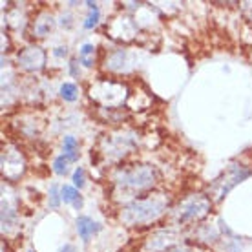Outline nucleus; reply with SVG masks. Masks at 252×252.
Listing matches in <instances>:
<instances>
[{
  "mask_svg": "<svg viewBox=\"0 0 252 252\" xmlns=\"http://www.w3.org/2000/svg\"><path fill=\"white\" fill-rule=\"evenodd\" d=\"M2 172H4V177H7V179H17L19 176H22L24 161H22L19 152H4V156H2Z\"/></svg>",
  "mask_w": 252,
  "mask_h": 252,
  "instance_id": "6",
  "label": "nucleus"
},
{
  "mask_svg": "<svg viewBox=\"0 0 252 252\" xmlns=\"http://www.w3.org/2000/svg\"><path fill=\"white\" fill-rule=\"evenodd\" d=\"M210 210V201L205 195H192L189 199H185L179 205V220L181 221H190V220H199Z\"/></svg>",
  "mask_w": 252,
  "mask_h": 252,
  "instance_id": "3",
  "label": "nucleus"
},
{
  "mask_svg": "<svg viewBox=\"0 0 252 252\" xmlns=\"http://www.w3.org/2000/svg\"><path fill=\"white\" fill-rule=\"evenodd\" d=\"M176 243V234L161 230V232H154L145 241V252H164L170 251Z\"/></svg>",
  "mask_w": 252,
  "mask_h": 252,
  "instance_id": "7",
  "label": "nucleus"
},
{
  "mask_svg": "<svg viewBox=\"0 0 252 252\" xmlns=\"http://www.w3.org/2000/svg\"><path fill=\"white\" fill-rule=\"evenodd\" d=\"M94 53H95V48L92 44H84L81 48V53H79V57H81V63L84 66H94Z\"/></svg>",
  "mask_w": 252,
  "mask_h": 252,
  "instance_id": "11",
  "label": "nucleus"
},
{
  "mask_svg": "<svg viewBox=\"0 0 252 252\" xmlns=\"http://www.w3.org/2000/svg\"><path fill=\"white\" fill-rule=\"evenodd\" d=\"M19 66L26 71H38L44 68L46 64V53L38 46H28L19 53Z\"/></svg>",
  "mask_w": 252,
  "mask_h": 252,
  "instance_id": "4",
  "label": "nucleus"
},
{
  "mask_svg": "<svg viewBox=\"0 0 252 252\" xmlns=\"http://www.w3.org/2000/svg\"><path fill=\"white\" fill-rule=\"evenodd\" d=\"M61 252H75V249H73L71 245H68V247H64V249Z\"/></svg>",
  "mask_w": 252,
  "mask_h": 252,
  "instance_id": "20",
  "label": "nucleus"
},
{
  "mask_svg": "<svg viewBox=\"0 0 252 252\" xmlns=\"http://www.w3.org/2000/svg\"><path fill=\"white\" fill-rule=\"evenodd\" d=\"M249 176V172L243 170V168H236V166H232V168H228L227 172H225V176L221 177V179H216L214 187H212V190H216V194H218V197H223V195L227 194L228 190L232 189L234 185H238L243 179V177Z\"/></svg>",
  "mask_w": 252,
  "mask_h": 252,
  "instance_id": "5",
  "label": "nucleus"
},
{
  "mask_svg": "<svg viewBox=\"0 0 252 252\" xmlns=\"http://www.w3.org/2000/svg\"><path fill=\"white\" fill-rule=\"evenodd\" d=\"M68 161L69 159L66 158V156H61V158L55 159L53 166H55V172H57L59 176H64V174L68 172Z\"/></svg>",
  "mask_w": 252,
  "mask_h": 252,
  "instance_id": "15",
  "label": "nucleus"
},
{
  "mask_svg": "<svg viewBox=\"0 0 252 252\" xmlns=\"http://www.w3.org/2000/svg\"><path fill=\"white\" fill-rule=\"evenodd\" d=\"M90 15H88V20L84 22V28H88V30H92L94 26H97V22H99V7L95 6V4H92L90 2Z\"/></svg>",
  "mask_w": 252,
  "mask_h": 252,
  "instance_id": "14",
  "label": "nucleus"
},
{
  "mask_svg": "<svg viewBox=\"0 0 252 252\" xmlns=\"http://www.w3.org/2000/svg\"><path fill=\"white\" fill-rule=\"evenodd\" d=\"M61 199H63L64 203H71L75 208L82 207V201H81V197H79V192H77V189H73V187H68V185H64L63 189H61Z\"/></svg>",
  "mask_w": 252,
  "mask_h": 252,
  "instance_id": "10",
  "label": "nucleus"
},
{
  "mask_svg": "<svg viewBox=\"0 0 252 252\" xmlns=\"http://www.w3.org/2000/svg\"><path fill=\"white\" fill-rule=\"evenodd\" d=\"M57 187H51V207H59V194Z\"/></svg>",
  "mask_w": 252,
  "mask_h": 252,
  "instance_id": "17",
  "label": "nucleus"
},
{
  "mask_svg": "<svg viewBox=\"0 0 252 252\" xmlns=\"http://www.w3.org/2000/svg\"><path fill=\"white\" fill-rule=\"evenodd\" d=\"M166 252H194V251H190L189 247H172L170 251H166Z\"/></svg>",
  "mask_w": 252,
  "mask_h": 252,
  "instance_id": "18",
  "label": "nucleus"
},
{
  "mask_svg": "<svg viewBox=\"0 0 252 252\" xmlns=\"http://www.w3.org/2000/svg\"><path fill=\"white\" fill-rule=\"evenodd\" d=\"M73 183H75V187H79V189L84 185V170H82V168H77L75 170V174H73Z\"/></svg>",
  "mask_w": 252,
  "mask_h": 252,
  "instance_id": "16",
  "label": "nucleus"
},
{
  "mask_svg": "<svg viewBox=\"0 0 252 252\" xmlns=\"http://www.w3.org/2000/svg\"><path fill=\"white\" fill-rule=\"evenodd\" d=\"M166 201L163 197H146V199H135L130 205H126L121 212V220L126 225H143L158 220L164 212Z\"/></svg>",
  "mask_w": 252,
  "mask_h": 252,
  "instance_id": "1",
  "label": "nucleus"
},
{
  "mask_svg": "<svg viewBox=\"0 0 252 252\" xmlns=\"http://www.w3.org/2000/svg\"><path fill=\"white\" fill-rule=\"evenodd\" d=\"M61 97H63L64 101H69L73 102L77 99V86L75 84H71V82H64L63 86H61Z\"/></svg>",
  "mask_w": 252,
  "mask_h": 252,
  "instance_id": "13",
  "label": "nucleus"
},
{
  "mask_svg": "<svg viewBox=\"0 0 252 252\" xmlns=\"http://www.w3.org/2000/svg\"><path fill=\"white\" fill-rule=\"evenodd\" d=\"M77 141L75 137H71V135H68V137H64V156L69 159V161H75L77 159Z\"/></svg>",
  "mask_w": 252,
  "mask_h": 252,
  "instance_id": "12",
  "label": "nucleus"
},
{
  "mask_svg": "<svg viewBox=\"0 0 252 252\" xmlns=\"http://www.w3.org/2000/svg\"><path fill=\"white\" fill-rule=\"evenodd\" d=\"M53 26H55V20H53V17H50V15H42L38 20H35L33 32L37 33L38 37H46V35L53 30Z\"/></svg>",
  "mask_w": 252,
  "mask_h": 252,
  "instance_id": "9",
  "label": "nucleus"
},
{
  "mask_svg": "<svg viewBox=\"0 0 252 252\" xmlns=\"http://www.w3.org/2000/svg\"><path fill=\"white\" fill-rule=\"evenodd\" d=\"M55 55H57V57H61V55H66V50H64V48H59V50H55Z\"/></svg>",
  "mask_w": 252,
  "mask_h": 252,
  "instance_id": "19",
  "label": "nucleus"
},
{
  "mask_svg": "<svg viewBox=\"0 0 252 252\" xmlns=\"http://www.w3.org/2000/svg\"><path fill=\"white\" fill-rule=\"evenodd\" d=\"M99 228H101V227H99L94 220L86 218V216H82V218H79V220H77V232H79V236H81L84 241H88L90 238H92V236L99 230Z\"/></svg>",
  "mask_w": 252,
  "mask_h": 252,
  "instance_id": "8",
  "label": "nucleus"
},
{
  "mask_svg": "<svg viewBox=\"0 0 252 252\" xmlns=\"http://www.w3.org/2000/svg\"><path fill=\"white\" fill-rule=\"evenodd\" d=\"M154 179H156L154 168H150V166H133L130 170L123 172L121 183H123V187H128V189L143 190L154 185Z\"/></svg>",
  "mask_w": 252,
  "mask_h": 252,
  "instance_id": "2",
  "label": "nucleus"
}]
</instances>
